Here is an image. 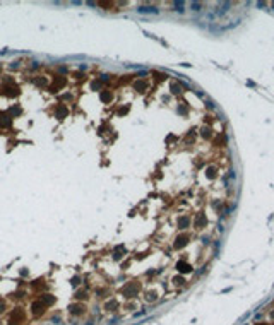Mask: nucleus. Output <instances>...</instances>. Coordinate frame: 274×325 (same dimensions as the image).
Instances as JSON below:
<instances>
[{
  "instance_id": "2",
  "label": "nucleus",
  "mask_w": 274,
  "mask_h": 325,
  "mask_svg": "<svg viewBox=\"0 0 274 325\" xmlns=\"http://www.w3.org/2000/svg\"><path fill=\"white\" fill-rule=\"evenodd\" d=\"M194 7V11H199V7H202V4H197V2H194V4H190Z\"/></svg>"
},
{
  "instance_id": "4",
  "label": "nucleus",
  "mask_w": 274,
  "mask_h": 325,
  "mask_svg": "<svg viewBox=\"0 0 274 325\" xmlns=\"http://www.w3.org/2000/svg\"><path fill=\"white\" fill-rule=\"evenodd\" d=\"M245 325H247V323H245Z\"/></svg>"
},
{
  "instance_id": "1",
  "label": "nucleus",
  "mask_w": 274,
  "mask_h": 325,
  "mask_svg": "<svg viewBox=\"0 0 274 325\" xmlns=\"http://www.w3.org/2000/svg\"><path fill=\"white\" fill-rule=\"evenodd\" d=\"M71 313L75 315V317H81L82 313H86V306L84 305H81V303H75V305H72L71 306Z\"/></svg>"
},
{
  "instance_id": "3",
  "label": "nucleus",
  "mask_w": 274,
  "mask_h": 325,
  "mask_svg": "<svg viewBox=\"0 0 274 325\" xmlns=\"http://www.w3.org/2000/svg\"><path fill=\"white\" fill-rule=\"evenodd\" d=\"M178 267H185V265H182V264H178ZM185 270H190V267H187V269H182L180 272H185Z\"/></svg>"
}]
</instances>
